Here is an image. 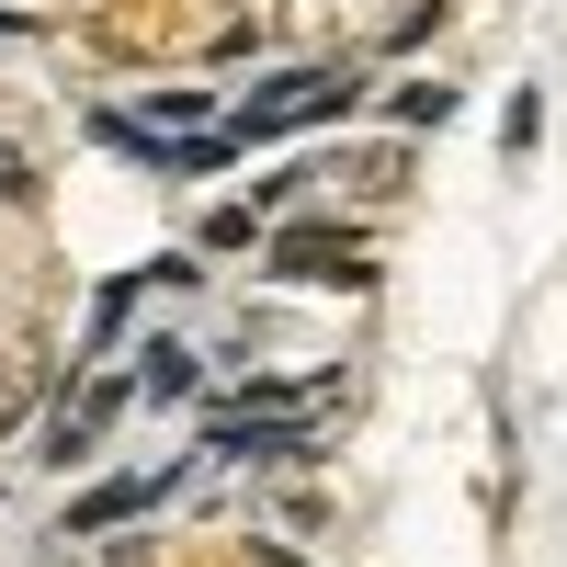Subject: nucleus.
<instances>
[{
	"label": "nucleus",
	"mask_w": 567,
	"mask_h": 567,
	"mask_svg": "<svg viewBox=\"0 0 567 567\" xmlns=\"http://www.w3.org/2000/svg\"><path fill=\"white\" fill-rule=\"evenodd\" d=\"M91 45L114 69H216L261 45V12L250 0H91Z\"/></svg>",
	"instance_id": "obj_1"
},
{
	"label": "nucleus",
	"mask_w": 567,
	"mask_h": 567,
	"mask_svg": "<svg viewBox=\"0 0 567 567\" xmlns=\"http://www.w3.org/2000/svg\"><path fill=\"white\" fill-rule=\"evenodd\" d=\"M352 103H363V80L318 58V69H284V80H261L250 103L227 114V136L250 148V136H296V125H329V114H352Z\"/></svg>",
	"instance_id": "obj_2"
},
{
	"label": "nucleus",
	"mask_w": 567,
	"mask_h": 567,
	"mask_svg": "<svg viewBox=\"0 0 567 567\" xmlns=\"http://www.w3.org/2000/svg\"><path fill=\"white\" fill-rule=\"evenodd\" d=\"M272 272L284 284H341V296H363L374 250H363V227H341V216H296V227H272Z\"/></svg>",
	"instance_id": "obj_3"
},
{
	"label": "nucleus",
	"mask_w": 567,
	"mask_h": 567,
	"mask_svg": "<svg viewBox=\"0 0 567 567\" xmlns=\"http://www.w3.org/2000/svg\"><path fill=\"white\" fill-rule=\"evenodd\" d=\"M125 398H136V374H91V386L58 409V420H45V465H91V454H103V432H114V420H125Z\"/></svg>",
	"instance_id": "obj_4"
},
{
	"label": "nucleus",
	"mask_w": 567,
	"mask_h": 567,
	"mask_svg": "<svg viewBox=\"0 0 567 567\" xmlns=\"http://www.w3.org/2000/svg\"><path fill=\"white\" fill-rule=\"evenodd\" d=\"M329 171H341L352 205H398L409 194V148H329V159H307V182H329Z\"/></svg>",
	"instance_id": "obj_5"
},
{
	"label": "nucleus",
	"mask_w": 567,
	"mask_h": 567,
	"mask_svg": "<svg viewBox=\"0 0 567 567\" xmlns=\"http://www.w3.org/2000/svg\"><path fill=\"white\" fill-rule=\"evenodd\" d=\"M45 374H58V352H45V318H23L12 341H0V432H12V420L45 398Z\"/></svg>",
	"instance_id": "obj_6"
},
{
	"label": "nucleus",
	"mask_w": 567,
	"mask_h": 567,
	"mask_svg": "<svg viewBox=\"0 0 567 567\" xmlns=\"http://www.w3.org/2000/svg\"><path fill=\"white\" fill-rule=\"evenodd\" d=\"M148 499H159V477H114V488H91L69 511V534H103V523H125V511H148Z\"/></svg>",
	"instance_id": "obj_7"
},
{
	"label": "nucleus",
	"mask_w": 567,
	"mask_h": 567,
	"mask_svg": "<svg viewBox=\"0 0 567 567\" xmlns=\"http://www.w3.org/2000/svg\"><path fill=\"white\" fill-rule=\"evenodd\" d=\"M443 114H454V91H443V80H420V91H398V125H443Z\"/></svg>",
	"instance_id": "obj_8"
},
{
	"label": "nucleus",
	"mask_w": 567,
	"mask_h": 567,
	"mask_svg": "<svg viewBox=\"0 0 567 567\" xmlns=\"http://www.w3.org/2000/svg\"><path fill=\"white\" fill-rule=\"evenodd\" d=\"M250 239H261V216H250V205H227V216H205V250H250Z\"/></svg>",
	"instance_id": "obj_9"
},
{
	"label": "nucleus",
	"mask_w": 567,
	"mask_h": 567,
	"mask_svg": "<svg viewBox=\"0 0 567 567\" xmlns=\"http://www.w3.org/2000/svg\"><path fill=\"white\" fill-rule=\"evenodd\" d=\"M23 194H34V171H23L12 148H0V205H23Z\"/></svg>",
	"instance_id": "obj_10"
},
{
	"label": "nucleus",
	"mask_w": 567,
	"mask_h": 567,
	"mask_svg": "<svg viewBox=\"0 0 567 567\" xmlns=\"http://www.w3.org/2000/svg\"><path fill=\"white\" fill-rule=\"evenodd\" d=\"M194 567H261V556H194Z\"/></svg>",
	"instance_id": "obj_11"
}]
</instances>
